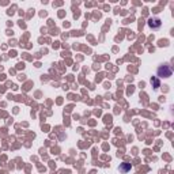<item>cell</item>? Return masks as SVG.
I'll return each mask as SVG.
<instances>
[{
    "mask_svg": "<svg viewBox=\"0 0 174 174\" xmlns=\"http://www.w3.org/2000/svg\"><path fill=\"white\" fill-rule=\"evenodd\" d=\"M158 75L160 78H169L171 75V67L170 65H163V67L158 68Z\"/></svg>",
    "mask_w": 174,
    "mask_h": 174,
    "instance_id": "1",
    "label": "cell"
},
{
    "mask_svg": "<svg viewBox=\"0 0 174 174\" xmlns=\"http://www.w3.org/2000/svg\"><path fill=\"white\" fill-rule=\"evenodd\" d=\"M148 26L150 27H159L160 26V21L159 19H156V18H154V19H150L148 21Z\"/></svg>",
    "mask_w": 174,
    "mask_h": 174,
    "instance_id": "2",
    "label": "cell"
}]
</instances>
